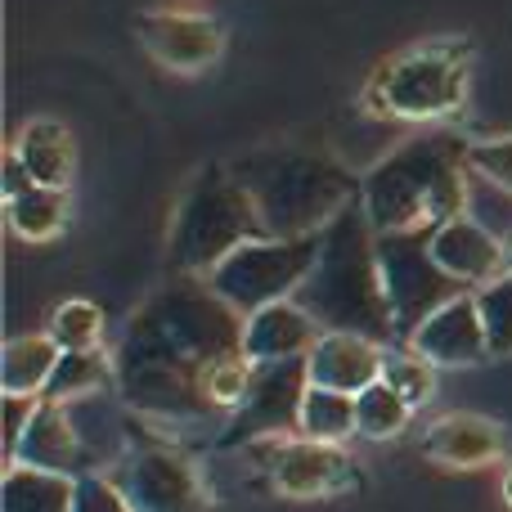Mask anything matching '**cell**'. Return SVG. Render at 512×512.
Here are the masks:
<instances>
[{
  "mask_svg": "<svg viewBox=\"0 0 512 512\" xmlns=\"http://www.w3.org/2000/svg\"><path fill=\"white\" fill-rule=\"evenodd\" d=\"M234 351H243V315L225 306L207 279L180 274L135 310L117 342L113 378L135 414L158 423H207L216 418L207 373Z\"/></svg>",
  "mask_w": 512,
  "mask_h": 512,
  "instance_id": "cell-1",
  "label": "cell"
},
{
  "mask_svg": "<svg viewBox=\"0 0 512 512\" xmlns=\"http://www.w3.org/2000/svg\"><path fill=\"white\" fill-rule=\"evenodd\" d=\"M292 301L306 306L324 333H355L378 346L396 337V319H391L387 283H382L378 265V234H373L360 203H351L324 230L315 270Z\"/></svg>",
  "mask_w": 512,
  "mask_h": 512,
  "instance_id": "cell-2",
  "label": "cell"
},
{
  "mask_svg": "<svg viewBox=\"0 0 512 512\" xmlns=\"http://www.w3.org/2000/svg\"><path fill=\"white\" fill-rule=\"evenodd\" d=\"M468 198V144L450 135H418L364 176L360 207L373 234H400L468 216Z\"/></svg>",
  "mask_w": 512,
  "mask_h": 512,
  "instance_id": "cell-3",
  "label": "cell"
},
{
  "mask_svg": "<svg viewBox=\"0 0 512 512\" xmlns=\"http://www.w3.org/2000/svg\"><path fill=\"white\" fill-rule=\"evenodd\" d=\"M234 176L252 194L261 230L270 239L324 234L364 194L360 176L310 149H256L234 162Z\"/></svg>",
  "mask_w": 512,
  "mask_h": 512,
  "instance_id": "cell-4",
  "label": "cell"
},
{
  "mask_svg": "<svg viewBox=\"0 0 512 512\" xmlns=\"http://www.w3.org/2000/svg\"><path fill=\"white\" fill-rule=\"evenodd\" d=\"M261 216H256L252 194L234 167H207L194 176V185L180 198L176 225H171V265L180 274H207L239 252L243 243L261 239Z\"/></svg>",
  "mask_w": 512,
  "mask_h": 512,
  "instance_id": "cell-5",
  "label": "cell"
},
{
  "mask_svg": "<svg viewBox=\"0 0 512 512\" xmlns=\"http://www.w3.org/2000/svg\"><path fill=\"white\" fill-rule=\"evenodd\" d=\"M468 59L472 50L463 41L414 45V50L396 54L373 72L364 99H369L373 113L396 117V122L450 117L463 104V90H468Z\"/></svg>",
  "mask_w": 512,
  "mask_h": 512,
  "instance_id": "cell-6",
  "label": "cell"
},
{
  "mask_svg": "<svg viewBox=\"0 0 512 512\" xmlns=\"http://www.w3.org/2000/svg\"><path fill=\"white\" fill-rule=\"evenodd\" d=\"M324 248V234H301V239H261L243 243L239 252H230L212 274H207V288L234 306L243 319L256 310L274 306V301H292L301 292V283L310 279Z\"/></svg>",
  "mask_w": 512,
  "mask_h": 512,
  "instance_id": "cell-7",
  "label": "cell"
},
{
  "mask_svg": "<svg viewBox=\"0 0 512 512\" xmlns=\"http://www.w3.org/2000/svg\"><path fill=\"white\" fill-rule=\"evenodd\" d=\"M378 265L382 283H387L391 319H396V337H414L423 319H432L445 301L463 297V283L441 270L432 256V230H400V234H378Z\"/></svg>",
  "mask_w": 512,
  "mask_h": 512,
  "instance_id": "cell-8",
  "label": "cell"
},
{
  "mask_svg": "<svg viewBox=\"0 0 512 512\" xmlns=\"http://www.w3.org/2000/svg\"><path fill=\"white\" fill-rule=\"evenodd\" d=\"M108 477L126 495L131 512H212L194 463L162 445H131L108 468Z\"/></svg>",
  "mask_w": 512,
  "mask_h": 512,
  "instance_id": "cell-9",
  "label": "cell"
},
{
  "mask_svg": "<svg viewBox=\"0 0 512 512\" xmlns=\"http://www.w3.org/2000/svg\"><path fill=\"white\" fill-rule=\"evenodd\" d=\"M310 391V364L297 360H265L252 369V387L243 405L230 414V427L221 432V445H252L265 436H283L301 423V400Z\"/></svg>",
  "mask_w": 512,
  "mask_h": 512,
  "instance_id": "cell-10",
  "label": "cell"
},
{
  "mask_svg": "<svg viewBox=\"0 0 512 512\" xmlns=\"http://www.w3.org/2000/svg\"><path fill=\"white\" fill-rule=\"evenodd\" d=\"M252 454L265 468V477L274 481V490L288 499H324L360 481L342 445H319L306 436L301 441L265 436V441H252Z\"/></svg>",
  "mask_w": 512,
  "mask_h": 512,
  "instance_id": "cell-11",
  "label": "cell"
},
{
  "mask_svg": "<svg viewBox=\"0 0 512 512\" xmlns=\"http://www.w3.org/2000/svg\"><path fill=\"white\" fill-rule=\"evenodd\" d=\"M409 351L423 355L436 369H459V364L486 360L490 337H486V324H481L477 292H463V297L445 301L432 319H423L414 328V337H409Z\"/></svg>",
  "mask_w": 512,
  "mask_h": 512,
  "instance_id": "cell-12",
  "label": "cell"
},
{
  "mask_svg": "<svg viewBox=\"0 0 512 512\" xmlns=\"http://www.w3.org/2000/svg\"><path fill=\"white\" fill-rule=\"evenodd\" d=\"M140 45L171 72H203L207 63L221 59L225 27L198 14H144Z\"/></svg>",
  "mask_w": 512,
  "mask_h": 512,
  "instance_id": "cell-13",
  "label": "cell"
},
{
  "mask_svg": "<svg viewBox=\"0 0 512 512\" xmlns=\"http://www.w3.org/2000/svg\"><path fill=\"white\" fill-rule=\"evenodd\" d=\"M432 256L441 261V270L450 279H459L463 288H486L499 274H508L504 265V239L490 234L477 216H454V221L432 230Z\"/></svg>",
  "mask_w": 512,
  "mask_h": 512,
  "instance_id": "cell-14",
  "label": "cell"
},
{
  "mask_svg": "<svg viewBox=\"0 0 512 512\" xmlns=\"http://www.w3.org/2000/svg\"><path fill=\"white\" fill-rule=\"evenodd\" d=\"M14 463L36 468V472H59V477H86L90 459H86V445H81L68 405H50V400L36 405L32 423H27L23 441H18L14 459L5 468H14Z\"/></svg>",
  "mask_w": 512,
  "mask_h": 512,
  "instance_id": "cell-15",
  "label": "cell"
},
{
  "mask_svg": "<svg viewBox=\"0 0 512 512\" xmlns=\"http://www.w3.org/2000/svg\"><path fill=\"white\" fill-rule=\"evenodd\" d=\"M319 337H324V328H319L315 315H310L306 306H297V301H274V306L243 319V355H248L252 364L310 355Z\"/></svg>",
  "mask_w": 512,
  "mask_h": 512,
  "instance_id": "cell-16",
  "label": "cell"
},
{
  "mask_svg": "<svg viewBox=\"0 0 512 512\" xmlns=\"http://www.w3.org/2000/svg\"><path fill=\"white\" fill-rule=\"evenodd\" d=\"M310 364V382L328 391H346V396H360L364 387L382 378V364H387V351L369 337L355 333H324L315 342V351L306 355Z\"/></svg>",
  "mask_w": 512,
  "mask_h": 512,
  "instance_id": "cell-17",
  "label": "cell"
},
{
  "mask_svg": "<svg viewBox=\"0 0 512 512\" xmlns=\"http://www.w3.org/2000/svg\"><path fill=\"white\" fill-rule=\"evenodd\" d=\"M423 450L450 468H486L504 450V432L477 414H450L423 436Z\"/></svg>",
  "mask_w": 512,
  "mask_h": 512,
  "instance_id": "cell-18",
  "label": "cell"
},
{
  "mask_svg": "<svg viewBox=\"0 0 512 512\" xmlns=\"http://www.w3.org/2000/svg\"><path fill=\"white\" fill-rule=\"evenodd\" d=\"M14 153L23 158L27 176H32L36 185L68 189L77 153H72V135H68L63 122H54V117H36V122H27L23 135H18V144H14Z\"/></svg>",
  "mask_w": 512,
  "mask_h": 512,
  "instance_id": "cell-19",
  "label": "cell"
},
{
  "mask_svg": "<svg viewBox=\"0 0 512 512\" xmlns=\"http://www.w3.org/2000/svg\"><path fill=\"white\" fill-rule=\"evenodd\" d=\"M59 346L50 333H32V337H14L0 351V391L5 396H41L50 382L54 364H59Z\"/></svg>",
  "mask_w": 512,
  "mask_h": 512,
  "instance_id": "cell-20",
  "label": "cell"
},
{
  "mask_svg": "<svg viewBox=\"0 0 512 512\" xmlns=\"http://www.w3.org/2000/svg\"><path fill=\"white\" fill-rule=\"evenodd\" d=\"M77 499V477H59V472H36V468H5V486H0V512H72Z\"/></svg>",
  "mask_w": 512,
  "mask_h": 512,
  "instance_id": "cell-21",
  "label": "cell"
},
{
  "mask_svg": "<svg viewBox=\"0 0 512 512\" xmlns=\"http://www.w3.org/2000/svg\"><path fill=\"white\" fill-rule=\"evenodd\" d=\"M297 432L306 436V441H319V445H342V441H351V436H360L355 432V396L310 382L306 400H301Z\"/></svg>",
  "mask_w": 512,
  "mask_h": 512,
  "instance_id": "cell-22",
  "label": "cell"
},
{
  "mask_svg": "<svg viewBox=\"0 0 512 512\" xmlns=\"http://www.w3.org/2000/svg\"><path fill=\"white\" fill-rule=\"evenodd\" d=\"M108 373H113L108 355H99V351H63L59 364H54V373H50V382H45L41 400H50V405H77V400H90L95 391H104Z\"/></svg>",
  "mask_w": 512,
  "mask_h": 512,
  "instance_id": "cell-23",
  "label": "cell"
},
{
  "mask_svg": "<svg viewBox=\"0 0 512 512\" xmlns=\"http://www.w3.org/2000/svg\"><path fill=\"white\" fill-rule=\"evenodd\" d=\"M68 225V194L63 189L32 185L18 198H9V230L27 243H45Z\"/></svg>",
  "mask_w": 512,
  "mask_h": 512,
  "instance_id": "cell-24",
  "label": "cell"
},
{
  "mask_svg": "<svg viewBox=\"0 0 512 512\" xmlns=\"http://www.w3.org/2000/svg\"><path fill=\"white\" fill-rule=\"evenodd\" d=\"M409 418H414V405H409L396 387H387L382 378L355 396V432L369 436V441H391V436H400L409 427Z\"/></svg>",
  "mask_w": 512,
  "mask_h": 512,
  "instance_id": "cell-25",
  "label": "cell"
},
{
  "mask_svg": "<svg viewBox=\"0 0 512 512\" xmlns=\"http://www.w3.org/2000/svg\"><path fill=\"white\" fill-rule=\"evenodd\" d=\"M45 333L54 337L59 351H99V337H104V310L95 301H59L50 315V328Z\"/></svg>",
  "mask_w": 512,
  "mask_h": 512,
  "instance_id": "cell-26",
  "label": "cell"
},
{
  "mask_svg": "<svg viewBox=\"0 0 512 512\" xmlns=\"http://www.w3.org/2000/svg\"><path fill=\"white\" fill-rule=\"evenodd\" d=\"M477 306L490 337V355H512V274H499L495 283L477 288Z\"/></svg>",
  "mask_w": 512,
  "mask_h": 512,
  "instance_id": "cell-27",
  "label": "cell"
},
{
  "mask_svg": "<svg viewBox=\"0 0 512 512\" xmlns=\"http://www.w3.org/2000/svg\"><path fill=\"white\" fill-rule=\"evenodd\" d=\"M436 364H427L423 355H400V351H387V364H382V382H387V387H396L400 396L409 400V405H423L427 396H432L436 391Z\"/></svg>",
  "mask_w": 512,
  "mask_h": 512,
  "instance_id": "cell-28",
  "label": "cell"
},
{
  "mask_svg": "<svg viewBox=\"0 0 512 512\" xmlns=\"http://www.w3.org/2000/svg\"><path fill=\"white\" fill-rule=\"evenodd\" d=\"M468 171H477L486 185L512 194V135H495V140L468 144Z\"/></svg>",
  "mask_w": 512,
  "mask_h": 512,
  "instance_id": "cell-29",
  "label": "cell"
},
{
  "mask_svg": "<svg viewBox=\"0 0 512 512\" xmlns=\"http://www.w3.org/2000/svg\"><path fill=\"white\" fill-rule=\"evenodd\" d=\"M72 512H131V504H126V495L113 486L108 472H86V477H77Z\"/></svg>",
  "mask_w": 512,
  "mask_h": 512,
  "instance_id": "cell-30",
  "label": "cell"
},
{
  "mask_svg": "<svg viewBox=\"0 0 512 512\" xmlns=\"http://www.w3.org/2000/svg\"><path fill=\"white\" fill-rule=\"evenodd\" d=\"M36 405H41V396H5L0 400V414H5V463L14 459L18 441H23L27 423H32Z\"/></svg>",
  "mask_w": 512,
  "mask_h": 512,
  "instance_id": "cell-31",
  "label": "cell"
},
{
  "mask_svg": "<svg viewBox=\"0 0 512 512\" xmlns=\"http://www.w3.org/2000/svg\"><path fill=\"white\" fill-rule=\"evenodd\" d=\"M32 185H36V180L27 176L23 158H18V153H9V158H5V203H9V198H18L23 189H32Z\"/></svg>",
  "mask_w": 512,
  "mask_h": 512,
  "instance_id": "cell-32",
  "label": "cell"
},
{
  "mask_svg": "<svg viewBox=\"0 0 512 512\" xmlns=\"http://www.w3.org/2000/svg\"><path fill=\"white\" fill-rule=\"evenodd\" d=\"M504 504H508V512H512V468L504 472Z\"/></svg>",
  "mask_w": 512,
  "mask_h": 512,
  "instance_id": "cell-33",
  "label": "cell"
},
{
  "mask_svg": "<svg viewBox=\"0 0 512 512\" xmlns=\"http://www.w3.org/2000/svg\"><path fill=\"white\" fill-rule=\"evenodd\" d=\"M504 265H508V274H512V234L504 239Z\"/></svg>",
  "mask_w": 512,
  "mask_h": 512,
  "instance_id": "cell-34",
  "label": "cell"
}]
</instances>
